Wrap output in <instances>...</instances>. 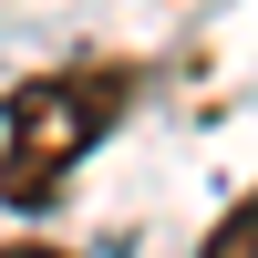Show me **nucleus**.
<instances>
[{"mask_svg": "<svg viewBox=\"0 0 258 258\" xmlns=\"http://www.w3.org/2000/svg\"><path fill=\"white\" fill-rule=\"evenodd\" d=\"M135 62H62V73H31L11 83L0 103V197L11 207H52L62 176L135 114Z\"/></svg>", "mask_w": 258, "mask_h": 258, "instance_id": "1", "label": "nucleus"}, {"mask_svg": "<svg viewBox=\"0 0 258 258\" xmlns=\"http://www.w3.org/2000/svg\"><path fill=\"white\" fill-rule=\"evenodd\" d=\"M197 258H258V186H248L238 207H227L217 227H207V248H197Z\"/></svg>", "mask_w": 258, "mask_h": 258, "instance_id": "2", "label": "nucleus"}, {"mask_svg": "<svg viewBox=\"0 0 258 258\" xmlns=\"http://www.w3.org/2000/svg\"><path fill=\"white\" fill-rule=\"evenodd\" d=\"M0 258H73V248H0Z\"/></svg>", "mask_w": 258, "mask_h": 258, "instance_id": "3", "label": "nucleus"}]
</instances>
